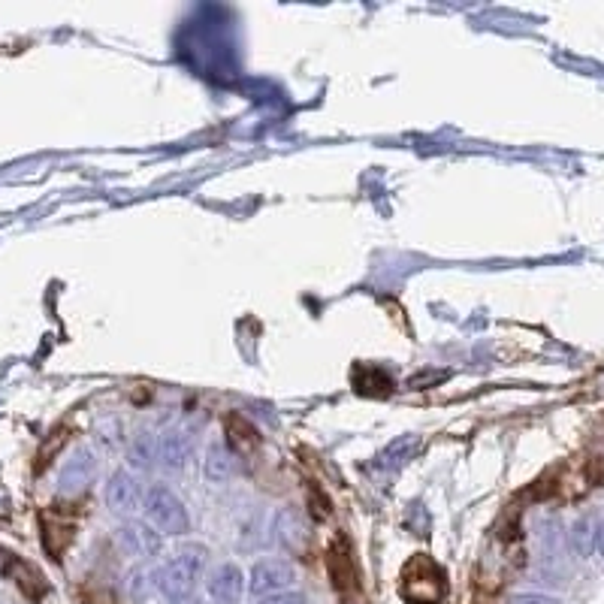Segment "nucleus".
<instances>
[{
    "instance_id": "nucleus-7",
    "label": "nucleus",
    "mask_w": 604,
    "mask_h": 604,
    "mask_svg": "<svg viewBox=\"0 0 604 604\" xmlns=\"http://www.w3.org/2000/svg\"><path fill=\"white\" fill-rule=\"evenodd\" d=\"M118 547L127 556H155L164 547V535H158L151 526H139V523H124L118 529Z\"/></svg>"
},
{
    "instance_id": "nucleus-10",
    "label": "nucleus",
    "mask_w": 604,
    "mask_h": 604,
    "mask_svg": "<svg viewBox=\"0 0 604 604\" xmlns=\"http://www.w3.org/2000/svg\"><path fill=\"white\" fill-rule=\"evenodd\" d=\"M127 463L136 472H148L151 466H158V435L151 432H139L127 450Z\"/></svg>"
},
{
    "instance_id": "nucleus-11",
    "label": "nucleus",
    "mask_w": 604,
    "mask_h": 604,
    "mask_svg": "<svg viewBox=\"0 0 604 604\" xmlns=\"http://www.w3.org/2000/svg\"><path fill=\"white\" fill-rule=\"evenodd\" d=\"M571 547H574L580 556L595 553V550H592V523H589V520H577V523L571 526Z\"/></svg>"
},
{
    "instance_id": "nucleus-14",
    "label": "nucleus",
    "mask_w": 604,
    "mask_h": 604,
    "mask_svg": "<svg viewBox=\"0 0 604 604\" xmlns=\"http://www.w3.org/2000/svg\"><path fill=\"white\" fill-rule=\"evenodd\" d=\"M592 550H595L598 556H604V520H598V523L592 526Z\"/></svg>"
},
{
    "instance_id": "nucleus-12",
    "label": "nucleus",
    "mask_w": 604,
    "mask_h": 604,
    "mask_svg": "<svg viewBox=\"0 0 604 604\" xmlns=\"http://www.w3.org/2000/svg\"><path fill=\"white\" fill-rule=\"evenodd\" d=\"M257 604H309L306 595L296 592V589H287V592H278V595H269V598H260Z\"/></svg>"
},
{
    "instance_id": "nucleus-5",
    "label": "nucleus",
    "mask_w": 604,
    "mask_h": 604,
    "mask_svg": "<svg viewBox=\"0 0 604 604\" xmlns=\"http://www.w3.org/2000/svg\"><path fill=\"white\" fill-rule=\"evenodd\" d=\"M206 595L215 604H239L245 595V571L236 562H221L206 577Z\"/></svg>"
},
{
    "instance_id": "nucleus-4",
    "label": "nucleus",
    "mask_w": 604,
    "mask_h": 604,
    "mask_svg": "<svg viewBox=\"0 0 604 604\" xmlns=\"http://www.w3.org/2000/svg\"><path fill=\"white\" fill-rule=\"evenodd\" d=\"M103 499L109 505V511L115 514H133L136 508H142V484L136 481V475L130 469H118L109 475L106 487H103Z\"/></svg>"
},
{
    "instance_id": "nucleus-3",
    "label": "nucleus",
    "mask_w": 604,
    "mask_h": 604,
    "mask_svg": "<svg viewBox=\"0 0 604 604\" xmlns=\"http://www.w3.org/2000/svg\"><path fill=\"white\" fill-rule=\"evenodd\" d=\"M296 583V568L287 559H260L245 574V589L254 598H269L278 592H287Z\"/></svg>"
},
{
    "instance_id": "nucleus-8",
    "label": "nucleus",
    "mask_w": 604,
    "mask_h": 604,
    "mask_svg": "<svg viewBox=\"0 0 604 604\" xmlns=\"http://www.w3.org/2000/svg\"><path fill=\"white\" fill-rule=\"evenodd\" d=\"M233 466H236V460H233V450H230L224 441H212V444L206 447L203 475H206V481H209V484L224 487V484L233 478Z\"/></svg>"
},
{
    "instance_id": "nucleus-6",
    "label": "nucleus",
    "mask_w": 604,
    "mask_h": 604,
    "mask_svg": "<svg viewBox=\"0 0 604 604\" xmlns=\"http://www.w3.org/2000/svg\"><path fill=\"white\" fill-rule=\"evenodd\" d=\"M194 450V438L182 429H167L164 435H158V466L167 472H179L188 466Z\"/></svg>"
},
{
    "instance_id": "nucleus-9",
    "label": "nucleus",
    "mask_w": 604,
    "mask_h": 604,
    "mask_svg": "<svg viewBox=\"0 0 604 604\" xmlns=\"http://www.w3.org/2000/svg\"><path fill=\"white\" fill-rule=\"evenodd\" d=\"M94 475H97V460H94V453H91L88 447H82V450L73 453V460L67 463V469H64V475H61V484H64L67 493H76V490H82Z\"/></svg>"
},
{
    "instance_id": "nucleus-1",
    "label": "nucleus",
    "mask_w": 604,
    "mask_h": 604,
    "mask_svg": "<svg viewBox=\"0 0 604 604\" xmlns=\"http://www.w3.org/2000/svg\"><path fill=\"white\" fill-rule=\"evenodd\" d=\"M206 547L203 544H185L173 559H167L164 562V568L158 571V589L170 598V601H176V604H182V601H188L194 592H197V586H200V580H203V574H206Z\"/></svg>"
},
{
    "instance_id": "nucleus-2",
    "label": "nucleus",
    "mask_w": 604,
    "mask_h": 604,
    "mask_svg": "<svg viewBox=\"0 0 604 604\" xmlns=\"http://www.w3.org/2000/svg\"><path fill=\"white\" fill-rule=\"evenodd\" d=\"M142 511H145L148 526L158 535H185L191 529V514H188L185 502L164 484H155L145 493Z\"/></svg>"
},
{
    "instance_id": "nucleus-13",
    "label": "nucleus",
    "mask_w": 604,
    "mask_h": 604,
    "mask_svg": "<svg viewBox=\"0 0 604 604\" xmlns=\"http://www.w3.org/2000/svg\"><path fill=\"white\" fill-rule=\"evenodd\" d=\"M511 604H562V601L553 595H544V592H520L511 598Z\"/></svg>"
}]
</instances>
